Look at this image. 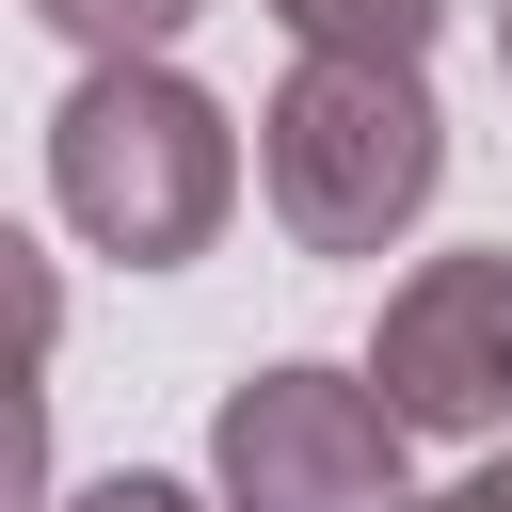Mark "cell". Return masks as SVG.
Masks as SVG:
<instances>
[{"label": "cell", "mask_w": 512, "mask_h": 512, "mask_svg": "<svg viewBox=\"0 0 512 512\" xmlns=\"http://www.w3.org/2000/svg\"><path fill=\"white\" fill-rule=\"evenodd\" d=\"M48 192H64V224H80L96 256L176 272V256H208L224 208H240V128H224L208 80H176L160 48H128V64H96V80L48 112Z\"/></svg>", "instance_id": "6da1fadb"}, {"label": "cell", "mask_w": 512, "mask_h": 512, "mask_svg": "<svg viewBox=\"0 0 512 512\" xmlns=\"http://www.w3.org/2000/svg\"><path fill=\"white\" fill-rule=\"evenodd\" d=\"M448 176V128H432V80L416 64H336L304 48L256 112V192L304 256H384Z\"/></svg>", "instance_id": "7a4b0ae2"}, {"label": "cell", "mask_w": 512, "mask_h": 512, "mask_svg": "<svg viewBox=\"0 0 512 512\" xmlns=\"http://www.w3.org/2000/svg\"><path fill=\"white\" fill-rule=\"evenodd\" d=\"M208 496L224 512H416L400 496V400L352 368H256L208 416Z\"/></svg>", "instance_id": "3957f363"}, {"label": "cell", "mask_w": 512, "mask_h": 512, "mask_svg": "<svg viewBox=\"0 0 512 512\" xmlns=\"http://www.w3.org/2000/svg\"><path fill=\"white\" fill-rule=\"evenodd\" d=\"M368 384L400 400V432H496L512 416V240L400 272L384 336H368Z\"/></svg>", "instance_id": "277c9868"}, {"label": "cell", "mask_w": 512, "mask_h": 512, "mask_svg": "<svg viewBox=\"0 0 512 512\" xmlns=\"http://www.w3.org/2000/svg\"><path fill=\"white\" fill-rule=\"evenodd\" d=\"M272 16H288L304 48H336V64H416L448 0H272Z\"/></svg>", "instance_id": "5b68a950"}, {"label": "cell", "mask_w": 512, "mask_h": 512, "mask_svg": "<svg viewBox=\"0 0 512 512\" xmlns=\"http://www.w3.org/2000/svg\"><path fill=\"white\" fill-rule=\"evenodd\" d=\"M32 16H48V32H80L96 64H128V48H160V32H176V16H208V0H32Z\"/></svg>", "instance_id": "8992f818"}, {"label": "cell", "mask_w": 512, "mask_h": 512, "mask_svg": "<svg viewBox=\"0 0 512 512\" xmlns=\"http://www.w3.org/2000/svg\"><path fill=\"white\" fill-rule=\"evenodd\" d=\"M64 512H224V496H192V480H144V464H128V480H96V496H64Z\"/></svg>", "instance_id": "52a82bcc"}, {"label": "cell", "mask_w": 512, "mask_h": 512, "mask_svg": "<svg viewBox=\"0 0 512 512\" xmlns=\"http://www.w3.org/2000/svg\"><path fill=\"white\" fill-rule=\"evenodd\" d=\"M416 512H512V464H480L464 496H416Z\"/></svg>", "instance_id": "ba28073f"}, {"label": "cell", "mask_w": 512, "mask_h": 512, "mask_svg": "<svg viewBox=\"0 0 512 512\" xmlns=\"http://www.w3.org/2000/svg\"><path fill=\"white\" fill-rule=\"evenodd\" d=\"M496 80H512V0H496Z\"/></svg>", "instance_id": "9c48e42d"}]
</instances>
